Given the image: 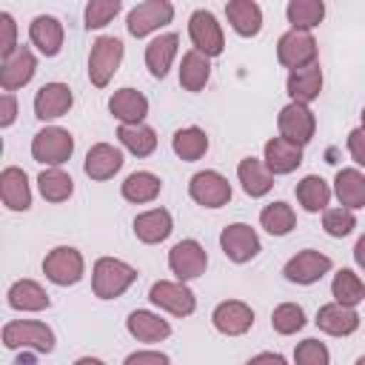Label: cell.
Masks as SVG:
<instances>
[{
	"mask_svg": "<svg viewBox=\"0 0 365 365\" xmlns=\"http://www.w3.org/2000/svg\"><path fill=\"white\" fill-rule=\"evenodd\" d=\"M137 268L117 259V257H100L91 268V291L97 299H117L137 282Z\"/></svg>",
	"mask_w": 365,
	"mask_h": 365,
	"instance_id": "cell-1",
	"label": "cell"
},
{
	"mask_svg": "<svg viewBox=\"0 0 365 365\" xmlns=\"http://www.w3.org/2000/svg\"><path fill=\"white\" fill-rule=\"evenodd\" d=\"M3 345L9 351H34L51 354L54 351V331L40 319H11L3 325Z\"/></svg>",
	"mask_w": 365,
	"mask_h": 365,
	"instance_id": "cell-2",
	"label": "cell"
},
{
	"mask_svg": "<svg viewBox=\"0 0 365 365\" xmlns=\"http://www.w3.org/2000/svg\"><path fill=\"white\" fill-rule=\"evenodd\" d=\"M74 154V137L68 128L60 125H46L31 137V157L40 165L48 168H60L63 163H68Z\"/></svg>",
	"mask_w": 365,
	"mask_h": 365,
	"instance_id": "cell-3",
	"label": "cell"
},
{
	"mask_svg": "<svg viewBox=\"0 0 365 365\" xmlns=\"http://www.w3.org/2000/svg\"><path fill=\"white\" fill-rule=\"evenodd\" d=\"M123 54H125V46H123L120 37H111V34L97 37L91 43V51H88V80H91V86L106 88L111 83L114 71L120 68Z\"/></svg>",
	"mask_w": 365,
	"mask_h": 365,
	"instance_id": "cell-4",
	"label": "cell"
},
{
	"mask_svg": "<svg viewBox=\"0 0 365 365\" xmlns=\"http://www.w3.org/2000/svg\"><path fill=\"white\" fill-rule=\"evenodd\" d=\"M43 274H46L48 282H54V285H60V288L77 285V282L83 279V274H86V259H83V254H80L77 248H71V245H57V248H51V251L46 254V259H43Z\"/></svg>",
	"mask_w": 365,
	"mask_h": 365,
	"instance_id": "cell-5",
	"label": "cell"
},
{
	"mask_svg": "<svg viewBox=\"0 0 365 365\" xmlns=\"http://www.w3.org/2000/svg\"><path fill=\"white\" fill-rule=\"evenodd\" d=\"M317 40L311 31H297V29H288L279 40H277V60L279 66H285L288 71H297V68H305V66H314L317 63Z\"/></svg>",
	"mask_w": 365,
	"mask_h": 365,
	"instance_id": "cell-6",
	"label": "cell"
},
{
	"mask_svg": "<svg viewBox=\"0 0 365 365\" xmlns=\"http://www.w3.org/2000/svg\"><path fill=\"white\" fill-rule=\"evenodd\" d=\"M171 20H174V6L168 0H145V3H137L128 11L125 29H128L131 37L143 40L151 31H160L163 26H168Z\"/></svg>",
	"mask_w": 365,
	"mask_h": 365,
	"instance_id": "cell-7",
	"label": "cell"
},
{
	"mask_svg": "<svg viewBox=\"0 0 365 365\" xmlns=\"http://www.w3.org/2000/svg\"><path fill=\"white\" fill-rule=\"evenodd\" d=\"M148 299L160 308V311H168L174 317H191L197 311V297L194 291L180 282V279H157L148 291Z\"/></svg>",
	"mask_w": 365,
	"mask_h": 365,
	"instance_id": "cell-8",
	"label": "cell"
},
{
	"mask_svg": "<svg viewBox=\"0 0 365 365\" xmlns=\"http://www.w3.org/2000/svg\"><path fill=\"white\" fill-rule=\"evenodd\" d=\"M188 37H191L194 48H197L200 54H205L208 60H211V57H220L222 48H225L222 26L217 23V17H214L208 9L191 11V17H188Z\"/></svg>",
	"mask_w": 365,
	"mask_h": 365,
	"instance_id": "cell-9",
	"label": "cell"
},
{
	"mask_svg": "<svg viewBox=\"0 0 365 365\" xmlns=\"http://www.w3.org/2000/svg\"><path fill=\"white\" fill-rule=\"evenodd\" d=\"M277 128H279V137H285L288 143L305 145V143L314 140L317 117H314V111L305 103H288L277 114Z\"/></svg>",
	"mask_w": 365,
	"mask_h": 365,
	"instance_id": "cell-10",
	"label": "cell"
},
{
	"mask_svg": "<svg viewBox=\"0 0 365 365\" xmlns=\"http://www.w3.org/2000/svg\"><path fill=\"white\" fill-rule=\"evenodd\" d=\"M331 268H334V262H331L328 254H322V251H317V248H302V251H297V254L285 262L282 274H285L288 282L314 285V282H319Z\"/></svg>",
	"mask_w": 365,
	"mask_h": 365,
	"instance_id": "cell-11",
	"label": "cell"
},
{
	"mask_svg": "<svg viewBox=\"0 0 365 365\" xmlns=\"http://www.w3.org/2000/svg\"><path fill=\"white\" fill-rule=\"evenodd\" d=\"M188 194L202 208H222L231 200V182L220 171L205 168V171H197L188 180Z\"/></svg>",
	"mask_w": 365,
	"mask_h": 365,
	"instance_id": "cell-12",
	"label": "cell"
},
{
	"mask_svg": "<svg viewBox=\"0 0 365 365\" xmlns=\"http://www.w3.org/2000/svg\"><path fill=\"white\" fill-rule=\"evenodd\" d=\"M220 248L231 262L242 265L259 254V237L248 222H231L220 231Z\"/></svg>",
	"mask_w": 365,
	"mask_h": 365,
	"instance_id": "cell-13",
	"label": "cell"
},
{
	"mask_svg": "<svg viewBox=\"0 0 365 365\" xmlns=\"http://www.w3.org/2000/svg\"><path fill=\"white\" fill-rule=\"evenodd\" d=\"M168 268L180 282L197 279L205 274L208 268V254L197 240H180L171 251H168Z\"/></svg>",
	"mask_w": 365,
	"mask_h": 365,
	"instance_id": "cell-14",
	"label": "cell"
},
{
	"mask_svg": "<svg viewBox=\"0 0 365 365\" xmlns=\"http://www.w3.org/2000/svg\"><path fill=\"white\" fill-rule=\"evenodd\" d=\"M211 322L222 336H242L254 325V311L242 299H222L211 311Z\"/></svg>",
	"mask_w": 365,
	"mask_h": 365,
	"instance_id": "cell-15",
	"label": "cell"
},
{
	"mask_svg": "<svg viewBox=\"0 0 365 365\" xmlns=\"http://www.w3.org/2000/svg\"><path fill=\"white\" fill-rule=\"evenodd\" d=\"M34 71H37V57H34V51H31L29 46H20L11 57L0 60V88L9 91V94H14L17 88H23V86L31 83Z\"/></svg>",
	"mask_w": 365,
	"mask_h": 365,
	"instance_id": "cell-16",
	"label": "cell"
},
{
	"mask_svg": "<svg viewBox=\"0 0 365 365\" xmlns=\"http://www.w3.org/2000/svg\"><path fill=\"white\" fill-rule=\"evenodd\" d=\"M71 106H74V94H71V88H68L66 83H57V80L40 86L37 94H34V117L43 120V123L68 114Z\"/></svg>",
	"mask_w": 365,
	"mask_h": 365,
	"instance_id": "cell-17",
	"label": "cell"
},
{
	"mask_svg": "<svg viewBox=\"0 0 365 365\" xmlns=\"http://www.w3.org/2000/svg\"><path fill=\"white\" fill-rule=\"evenodd\" d=\"M29 40L43 57H57L63 51V40H66L63 23L51 14H37L29 23Z\"/></svg>",
	"mask_w": 365,
	"mask_h": 365,
	"instance_id": "cell-18",
	"label": "cell"
},
{
	"mask_svg": "<svg viewBox=\"0 0 365 365\" xmlns=\"http://www.w3.org/2000/svg\"><path fill=\"white\" fill-rule=\"evenodd\" d=\"M108 111L120 125H140L148 117V97L137 88H117L108 97Z\"/></svg>",
	"mask_w": 365,
	"mask_h": 365,
	"instance_id": "cell-19",
	"label": "cell"
},
{
	"mask_svg": "<svg viewBox=\"0 0 365 365\" xmlns=\"http://www.w3.org/2000/svg\"><path fill=\"white\" fill-rule=\"evenodd\" d=\"M0 200L9 211H29L31 208V185L23 168L6 165L0 171Z\"/></svg>",
	"mask_w": 365,
	"mask_h": 365,
	"instance_id": "cell-20",
	"label": "cell"
},
{
	"mask_svg": "<svg viewBox=\"0 0 365 365\" xmlns=\"http://www.w3.org/2000/svg\"><path fill=\"white\" fill-rule=\"evenodd\" d=\"M123 168V151L111 143H94L88 151H86V160H83V171L86 177L91 180H111L117 171Z\"/></svg>",
	"mask_w": 365,
	"mask_h": 365,
	"instance_id": "cell-21",
	"label": "cell"
},
{
	"mask_svg": "<svg viewBox=\"0 0 365 365\" xmlns=\"http://www.w3.org/2000/svg\"><path fill=\"white\" fill-rule=\"evenodd\" d=\"M262 163H265V168H268L274 177L291 174V171H297L299 163H302V145H294V143H288L285 137H271V140L265 143V148H262Z\"/></svg>",
	"mask_w": 365,
	"mask_h": 365,
	"instance_id": "cell-22",
	"label": "cell"
},
{
	"mask_svg": "<svg viewBox=\"0 0 365 365\" xmlns=\"http://www.w3.org/2000/svg\"><path fill=\"white\" fill-rule=\"evenodd\" d=\"M317 328L322 334H331V336H351L356 328H359V314L356 308H345L339 302H325L319 305L317 311Z\"/></svg>",
	"mask_w": 365,
	"mask_h": 365,
	"instance_id": "cell-23",
	"label": "cell"
},
{
	"mask_svg": "<svg viewBox=\"0 0 365 365\" xmlns=\"http://www.w3.org/2000/svg\"><path fill=\"white\" fill-rule=\"evenodd\" d=\"M125 331L137 339V342H163L171 336V325L168 319H163L160 314L154 311H145V308H137L128 314L125 319Z\"/></svg>",
	"mask_w": 365,
	"mask_h": 365,
	"instance_id": "cell-24",
	"label": "cell"
},
{
	"mask_svg": "<svg viewBox=\"0 0 365 365\" xmlns=\"http://www.w3.org/2000/svg\"><path fill=\"white\" fill-rule=\"evenodd\" d=\"M285 88H288L291 103H305V106L314 103L319 97V91H322V68H319V63L297 68V71H288Z\"/></svg>",
	"mask_w": 365,
	"mask_h": 365,
	"instance_id": "cell-25",
	"label": "cell"
},
{
	"mask_svg": "<svg viewBox=\"0 0 365 365\" xmlns=\"http://www.w3.org/2000/svg\"><path fill=\"white\" fill-rule=\"evenodd\" d=\"M171 231H174V220L165 208H148L134 217V234L145 245H157V242L168 240Z\"/></svg>",
	"mask_w": 365,
	"mask_h": 365,
	"instance_id": "cell-26",
	"label": "cell"
},
{
	"mask_svg": "<svg viewBox=\"0 0 365 365\" xmlns=\"http://www.w3.org/2000/svg\"><path fill=\"white\" fill-rule=\"evenodd\" d=\"M6 302L14 311H46L51 305V297L37 279H17L6 291Z\"/></svg>",
	"mask_w": 365,
	"mask_h": 365,
	"instance_id": "cell-27",
	"label": "cell"
},
{
	"mask_svg": "<svg viewBox=\"0 0 365 365\" xmlns=\"http://www.w3.org/2000/svg\"><path fill=\"white\" fill-rule=\"evenodd\" d=\"M237 180H240V185H242V191L248 194V197H265L271 188H274V174L265 168V163L262 160H257V157H242L240 163H237Z\"/></svg>",
	"mask_w": 365,
	"mask_h": 365,
	"instance_id": "cell-28",
	"label": "cell"
},
{
	"mask_svg": "<svg viewBox=\"0 0 365 365\" xmlns=\"http://www.w3.org/2000/svg\"><path fill=\"white\" fill-rule=\"evenodd\" d=\"M225 17L240 37H257L262 29V9L254 0H228Z\"/></svg>",
	"mask_w": 365,
	"mask_h": 365,
	"instance_id": "cell-29",
	"label": "cell"
},
{
	"mask_svg": "<svg viewBox=\"0 0 365 365\" xmlns=\"http://www.w3.org/2000/svg\"><path fill=\"white\" fill-rule=\"evenodd\" d=\"M334 197L342 208H362L365 205V174L359 168H339L334 177Z\"/></svg>",
	"mask_w": 365,
	"mask_h": 365,
	"instance_id": "cell-30",
	"label": "cell"
},
{
	"mask_svg": "<svg viewBox=\"0 0 365 365\" xmlns=\"http://www.w3.org/2000/svg\"><path fill=\"white\" fill-rule=\"evenodd\" d=\"M177 46H180V37H177L174 31L160 34V37H154V40L145 46V66H148L151 77L163 80V77L168 74V68H171V63H174V57H177Z\"/></svg>",
	"mask_w": 365,
	"mask_h": 365,
	"instance_id": "cell-31",
	"label": "cell"
},
{
	"mask_svg": "<svg viewBox=\"0 0 365 365\" xmlns=\"http://www.w3.org/2000/svg\"><path fill=\"white\" fill-rule=\"evenodd\" d=\"M163 191V180L151 171H131L123 182H120V194L123 200L134 202V205H143V202H154Z\"/></svg>",
	"mask_w": 365,
	"mask_h": 365,
	"instance_id": "cell-32",
	"label": "cell"
},
{
	"mask_svg": "<svg viewBox=\"0 0 365 365\" xmlns=\"http://www.w3.org/2000/svg\"><path fill=\"white\" fill-rule=\"evenodd\" d=\"M331 194H334V188H331L319 174H308V177H302V180L297 182V202H299L308 214L325 211L328 202H331Z\"/></svg>",
	"mask_w": 365,
	"mask_h": 365,
	"instance_id": "cell-33",
	"label": "cell"
},
{
	"mask_svg": "<svg viewBox=\"0 0 365 365\" xmlns=\"http://www.w3.org/2000/svg\"><path fill=\"white\" fill-rule=\"evenodd\" d=\"M208 77H211V60L197 48H188L180 63V86L185 91H202Z\"/></svg>",
	"mask_w": 365,
	"mask_h": 365,
	"instance_id": "cell-34",
	"label": "cell"
},
{
	"mask_svg": "<svg viewBox=\"0 0 365 365\" xmlns=\"http://www.w3.org/2000/svg\"><path fill=\"white\" fill-rule=\"evenodd\" d=\"M331 297L345 308H356L359 302H365V282L351 268H339L331 282Z\"/></svg>",
	"mask_w": 365,
	"mask_h": 365,
	"instance_id": "cell-35",
	"label": "cell"
},
{
	"mask_svg": "<svg viewBox=\"0 0 365 365\" xmlns=\"http://www.w3.org/2000/svg\"><path fill=\"white\" fill-rule=\"evenodd\" d=\"M117 140L134 157H151L157 151V131L151 125H145V123H140V125H120L117 128Z\"/></svg>",
	"mask_w": 365,
	"mask_h": 365,
	"instance_id": "cell-36",
	"label": "cell"
},
{
	"mask_svg": "<svg viewBox=\"0 0 365 365\" xmlns=\"http://www.w3.org/2000/svg\"><path fill=\"white\" fill-rule=\"evenodd\" d=\"M171 148H174V154H177L180 160L194 163V160H200V157L208 151V134H205L200 125L180 128V131H174V137H171Z\"/></svg>",
	"mask_w": 365,
	"mask_h": 365,
	"instance_id": "cell-37",
	"label": "cell"
},
{
	"mask_svg": "<svg viewBox=\"0 0 365 365\" xmlns=\"http://www.w3.org/2000/svg\"><path fill=\"white\" fill-rule=\"evenodd\" d=\"M37 188L46 202H66L74 194V180L63 168H43L37 177Z\"/></svg>",
	"mask_w": 365,
	"mask_h": 365,
	"instance_id": "cell-38",
	"label": "cell"
},
{
	"mask_svg": "<svg viewBox=\"0 0 365 365\" xmlns=\"http://www.w3.org/2000/svg\"><path fill=\"white\" fill-rule=\"evenodd\" d=\"M285 17L291 23V29L297 31H311L322 23L325 17V3L322 0H291L285 6Z\"/></svg>",
	"mask_w": 365,
	"mask_h": 365,
	"instance_id": "cell-39",
	"label": "cell"
},
{
	"mask_svg": "<svg viewBox=\"0 0 365 365\" xmlns=\"http://www.w3.org/2000/svg\"><path fill=\"white\" fill-rule=\"evenodd\" d=\"M259 225H262L271 237H285V234L294 231L297 214H294V208H291L288 202L274 200V202H268V205L259 211Z\"/></svg>",
	"mask_w": 365,
	"mask_h": 365,
	"instance_id": "cell-40",
	"label": "cell"
},
{
	"mask_svg": "<svg viewBox=\"0 0 365 365\" xmlns=\"http://www.w3.org/2000/svg\"><path fill=\"white\" fill-rule=\"evenodd\" d=\"M271 328L277 334H282V336H291V334L302 331L305 328V311H302V305H297V302H279L271 311Z\"/></svg>",
	"mask_w": 365,
	"mask_h": 365,
	"instance_id": "cell-41",
	"label": "cell"
},
{
	"mask_svg": "<svg viewBox=\"0 0 365 365\" xmlns=\"http://www.w3.org/2000/svg\"><path fill=\"white\" fill-rule=\"evenodd\" d=\"M322 228H325L328 237L342 240V237H348V234L356 228V214H354L351 208H342V205L325 208V211H322Z\"/></svg>",
	"mask_w": 365,
	"mask_h": 365,
	"instance_id": "cell-42",
	"label": "cell"
},
{
	"mask_svg": "<svg viewBox=\"0 0 365 365\" xmlns=\"http://www.w3.org/2000/svg\"><path fill=\"white\" fill-rule=\"evenodd\" d=\"M123 3L120 0H91L83 11V20H86V29H106L117 14H120Z\"/></svg>",
	"mask_w": 365,
	"mask_h": 365,
	"instance_id": "cell-43",
	"label": "cell"
},
{
	"mask_svg": "<svg viewBox=\"0 0 365 365\" xmlns=\"http://www.w3.org/2000/svg\"><path fill=\"white\" fill-rule=\"evenodd\" d=\"M294 365H331V351L319 339H302L294 348Z\"/></svg>",
	"mask_w": 365,
	"mask_h": 365,
	"instance_id": "cell-44",
	"label": "cell"
},
{
	"mask_svg": "<svg viewBox=\"0 0 365 365\" xmlns=\"http://www.w3.org/2000/svg\"><path fill=\"white\" fill-rule=\"evenodd\" d=\"M20 48L17 43V23L9 11H0V60L11 57Z\"/></svg>",
	"mask_w": 365,
	"mask_h": 365,
	"instance_id": "cell-45",
	"label": "cell"
},
{
	"mask_svg": "<svg viewBox=\"0 0 365 365\" xmlns=\"http://www.w3.org/2000/svg\"><path fill=\"white\" fill-rule=\"evenodd\" d=\"M123 365H171V359H168V354H163V351H151V348H145V351H134V354H128Z\"/></svg>",
	"mask_w": 365,
	"mask_h": 365,
	"instance_id": "cell-46",
	"label": "cell"
},
{
	"mask_svg": "<svg viewBox=\"0 0 365 365\" xmlns=\"http://www.w3.org/2000/svg\"><path fill=\"white\" fill-rule=\"evenodd\" d=\"M348 154L356 165H365V128H354L348 131Z\"/></svg>",
	"mask_w": 365,
	"mask_h": 365,
	"instance_id": "cell-47",
	"label": "cell"
},
{
	"mask_svg": "<svg viewBox=\"0 0 365 365\" xmlns=\"http://www.w3.org/2000/svg\"><path fill=\"white\" fill-rule=\"evenodd\" d=\"M17 120V97L3 91L0 94V128H9Z\"/></svg>",
	"mask_w": 365,
	"mask_h": 365,
	"instance_id": "cell-48",
	"label": "cell"
},
{
	"mask_svg": "<svg viewBox=\"0 0 365 365\" xmlns=\"http://www.w3.org/2000/svg\"><path fill=\"white\" fill-rule=\"evenodd\" d=\"M245 365H288V359L282 354H274V351H262L257 356H251Z\"/></svg>",
	"mask_w": 365,
	"mask_h": 365,
	"instance_id": "cell-49",
	"label": "cell"
},
{
	"mask_svg": "<svg viewBox=\"0 0 365 365\" xmlns=\"http://www.w3.org/2000/svg\"><path fill=\"white\" fill-rule=\"evenodd\" d=\"M354 262L365 271V234L356 240V245H354Z\"/></svg>",
	"mask_w": 365,
	"mask_h": 365,
	"instance_id": "cell-50",
	"label": "cell"
},
{
	"mask_svg": "<svg viewBox=\"0 0 365 365\" xmlns=\"http://www.w3.org/2000/svg\"><path fill=\"white\" fill-rule=\"evenodd\" d=\"M14 365H37V362H34V354H20L14 359Z\"/></svg>",
	"mask_w": 365,
	"mask_h": 365,
	"instance_id": "cell-51",
	"label": "cell"
},
{
	"mask_svg": "<svg viewBox=\"0 0 365 365\" xmlns=\"http://www.w3.org/2000/svg\"><path fill=\"white\" fill-rule=\"evenodd\" d=\"M74 365H106L103 359H97V356H80Z\"/></svg>",
	"mask_w": 365,
	"mask_h": 365,
	"instance_id": "cell-52",
	"label": "cell"
},
{
	"mask_svg": "<svg viewBox=\"0 0 365 365\" xmlns=\"http://www.w3.org/2000/svg\"><path fill=\"white\" fill-rule=\"evenodd\" d=\"M354 365H365V354H362V356H359V359H356Z\"/></svg>",
	"mask_w": 365,
	"mask_h": 365,
	"instance_id": "cell-53",
	"label": "cell"
},
{
	"mask_svg": "<svg viewBox=\"0 0 365 365\" xmlns=\"http://www.w3.org/2000/svg\"><path fill=\"white\" fill-rule=\"evenodd\" d=\"M359 117H362V128H365V108H362V114H359Z\"/></svg>",
	"mask_w": 365,
	"mask_h": 365,
	"instance_id": "cell-54",
	"label": "cell"
}]
</instances>
